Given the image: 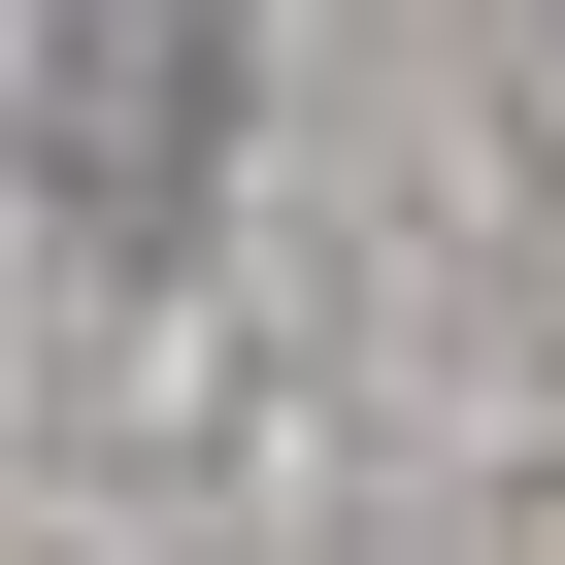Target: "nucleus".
I'll return each mask as SVG.
<instances>
[{
  "label": "nucleus",
  "mask_w": 565,
  "mask_h": 565,
  "mask_svg": "<svg viewBox=\"0 0 565 565\" xmlns=\"http://www.w3.org/2000/svg\"><path fill=\"white\" fill-rule=\"evenodd\" d=\"M167 134H233V0H67V34H34L67 233H167Z\"/></svg>",
  "instance_id": "obj_1"
}]
</instances>
